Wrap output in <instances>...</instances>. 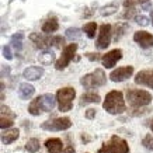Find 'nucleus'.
Masks as SVG:
<instances>
[{
	"mask_svg": "<svg viewBox=\"0 0 153 153\" xmlns=\"http://www.w3.org/2000/svg\"><path fill=\"white\" fill-rule=\"evenodd\" d=\"M56 104V97H53L52 94L47 93L42 94V96H38L37 98H34L33 101L30 102L28 105V112L31 115L37 117L42 112H49L55 108Z\"/></svg>",
	"mask_w": 153,
	"mask_h": 153,
	"instance_id": "f257e3e1",
	"label": "nucleus"
},
{
	"mask_svg": "<svg viewBox=\"0 0 153 153\" xmlns=\"http://www.w3.org/2000/svg\"><path fill=\"white\" fill-rule=\"evenodd\" d=\"M102 108H104L108 114H112V115L122 114V112L126 110L122 91H118V90L110 91V93L105 96L104 102H102Z\"/></svg>",
	"mask_w": 153,
	"mask_h": 153,
	"instance_id": "f03ea898",
	"label": "nucleus"
},
{
	"mask_svg": "<svg viewBox=\"0 0 153 153\" xmlns=\"http://www.w3.org/2000/svg\"><path fill=\"white\" fill-rule=\"evenodd\" d=\"M126 100L134 108H142L152 102V94L146 90H139V88H126L125 91Z\"/></svg>",
	"mask_w": 153,
	"mask_h": 153,
	"instance_id": "7ed1b4c3",
	"label": "nucleus"
},
{
	"mask_svg": "<svg viewBox=\"0 0 153 153\" xmlns=\"http://www.w3.org/2000/svg\"><path fill=\"white\" fill-rule=\"evenodd\" d=\"M98 153H129V145L125 139H122L117 135H112L98 149Z\"/></svg>",
	"mask_w": 153,
	"mask_h": 153,
	"instance_id": "20e7f679",
	"label": "nucleus"
},
{
	"mask_svg": "<svg viewBox=\"0 0 153 153\" xmlns=\"http://www.w3.org/2000/svg\"><path fill=\"white\" fill-rule=\"evenodd\" d=\"M76 97V90L73 87H63L56 91V102L58 108L62 112H68L72 110L73 100Z\"/></svg>",
	"mask_w": 153,
	"mask_h": 153,
	"instance_id": "39448f33",
	"label": "nucleus"
},
{
	"mask_svg": "<svg viewBox=\"0 0 153 153\" xmlns=\"http://www.w3.org/2000/svg\"><path fill=\"white\" fill-rule=\"evenodd\" d=\"M107 83V76L102 69H96L91 73L84 74L80 79V84L84 88H94V87H101Z\"/></svg>",
	"mask_w": 153,
	"mask_h": 153,
	"instance_id": "423d86ee",
	"label": "nucleus"
},
{
	"mask_svg": "<svg viewBox=\"0 0 153 153\" xmlns=\"http://www.w3.org/2000/svg\"><path fill=\"white\" fill-rule=\"evenodd\" d=\"M76 51H77V44L72 42V44H69V45H66V47L63 48V51H62L60 58L56 60V63H55L56 70L65 69L66 66L70 63V60L73 59V56L76 55Z\"/></svg>",
	"mask_w": 153,
	"mask_h": 153,
	"instance_id": "0eeeda50",
	"label": "nucleus"
},
{
	"mask_svg": "<svg viewBox=\"0 0 153 153\" xmlns=\"http://www.w3.org/2000/svg\"><path fill=\"white\" fill-rule=\"evenodd\" d=\"M112 38V27L110 24H102L98 28V35L96 41V48L97 49H107V47L111 44Z\"/></svg>",
	"mask_w": 153,
	"mask_h": 153,
	"instance_id": "6e6552de",
	"label": "nucleus"
},
{
	"mask_svg": "<svg viewBox=\"0 0 153 153\" xmlns=\"http://www.w3.org/2000/svg\"><path fill=\"white\" fill-rule=\"evenodd\" d=\"M42 129L45 131H66L72 126V121L68 117H62V118H53V120L45 121L42 124Z\"/></svg>",
	"mask_w": 153,
	"mask_h": 153,
	"instance_id": "1a4fd4ad",
	"label": "nucleus"
},
{
	"mask_svg": "<svg viewBox=\"0 0 153 153\" xmlns=\"http://www.w3.org/2000/svg\"><path fill=\"white\" fill-rule=\"evenodd\" d=\"M134 74V66H122V68H118V69H114L110 73V80L114 82V83H120V82H124V80L129 79L131 76Z\"/></svg>",
	"mask_w": 153,
	"mask_h": 153,
	"instance_id": "9d476101",
	"label": "nucleus"
},
{
	"mask_svg": "<svg viewBox=\"0 0 153 153\" xmlns=\"http://www.w3.org/2000/svg\"><path fill=\"white\" fill-rule=\"evenodd\" d=\"M122 59V49H112V51L107 52L105 55H102L101 58V63L105 69H112L117 65L118 60Z\"/></svg>",
	"mask_w": 153,
	"mask_h": 153,
	"instance_id": "9b49d317",
	"label": "nucleus"
},
{
	"mask_svg": "<svg viewBox=\"0 0 153 153\" xmlns=\"http://www.w3.org/2000/svg\"><path fill=\"white\" fill-rule=\"evenodd\" d=\"M134 41L143 49L153 48V34L148 31H136L134 34Z\"/></svg>",
	"mask_w": 153,
	"mask_h": 153,
	"instance_id": "f8f14e48",
	"label": "nucleus"
},
{
	"mask_svg": "<svg viewBox=\"0 0 153 153\" xmlns=\"http://www.w3.org/2000/svg\"><path fill=\"white\" fill-rule=\"evenodd\" d=\"M135 83L145 86V87L153 88V69L140 70L135 76Z\"/></svg>",
	"mask_w": 153,
	"mask_h": 153,
	"instance_id": "ddd939ff",
	"label": "nucleus"
},
{
	"mask_svg": "<svg viewBox=\"0 0 153 153\" xmlns=\"http://www.w3.org/2000/svg\"><path fill=\"white\" fill-rule=\"evenodd\" d=\"M30 39L35 44V47L37 48H41V49H47V48L51 47V39L52 37H47V34L45 35H42V34H38V33H34L30 35Z\"/></svg>",
	"mask_w": 153,
	"mask_h": 153,
	"instance_id": "4468645a",
	"label": "nucleus"
},
{
	"mask_svg": "<svg viewBox=\"0 0 153 153\" xmlns=\"http://www.w3.org/2000/svg\"><path fill=\"white\" fill-rule=\"evenodd\" d=\"M42 74H44V69H42L41 66H30L27 69H24L23 72V77L27 80H38L42 77Z\"/></svg>",
	"mask_w": 153,
	"mask_h": 153,
	"instance_id": "2eb2a0df",
	"label": "nucleus"
},
{
	"mask_svg": "<svg viewBox=\"0 0 153 153\" xmlns=\"http://www.w3.org/2000/svg\"><path fill=\"white\" fill-rule=\"evenodd\" d=\"M45 148L48 149L49 153H63V142L59 138H51V139H47Z\"/></svg>",
	"mask_w": 153,
	"mask_h": 153,
	"instance_id": "dca6fc26",
	"label": "nucleus"
},
{
	"mask_svg": "<svg viewBox=\"0 0 153 153\" xmlns=\"http://www.w3.org/2000/svg\"><path fill=\"white\" fill-rule=\"evenodd\" d=\"M20 136V131L13 128V129H4L1 132V143L3 145H10L14 140H17Z\"/></svg>",
	"mask_w": 153,
	"mask_h": 153,
	"instance_id": "f3484780",
	"label": "nucleus"
},
{
	"mask_svg": "<svg viewBox=\"0 0 153 153\" xmlns=\"http://www.w3.org/2000/svg\"><path fill=\"white\" fill-rule=\"evenodd\" d=\"M42 33L44 34H51V33H55V31H58L59 30V23H58V19L56 17H49L48 20H45L44 21V24H42Z\"/></svg>",
	"mask_w": 153,
	"mask_h": 153,
	"instance_id": "a211bd4d",
	"label": "nucleus"
},
{
	"mask_svg": "<svg viewBox=\"0 0 153 153\" xmlns=\"http://www.w3.org/2000/svg\"><path fill=\"white\" fill-rule=\"evenodd\" d=\"M34 93H35V88H34V86H31V84H28V83L20 84L19 96H20V98H21V100H28V98H31L34 96Z\"/></svg>",
	"mask_w": 153,
	"mask_h": 153,
	"instance_id": "6ab92c4d",
	"label": "nucleus"
},
{
	"mask_svg": "<svg viewBox=\"0 0 153 153\" xmlns=\"http://www.w3.org/2000/svg\"><path fill=\"white\" fill-rule=\"evenodd\" d=\"M100 102V96L94 91H87L80 97V105H86V104H97Z\"/></svg>",
	"mask_w": 153,
	"mask_h": 153,
	"instance_id": "aec40b11",
	"label": "nucleus"
},
{
	"mask_svg": "<svg viewBox=\"0 0 153 153\" xmlns=\"http://www.w3.org/2000/svg\"><path fill=\"white\" fill-rule=\"evenodd\" d=\"M38 60L42 65H51L52 62H55V53L49 49H44L38 56Z\"/></svg>",
	"mask_w": 153,
	"mask_h": 153,
	"instance_id": "412c9836",
	"label": "nucleus"
},
{
	"mask_svg": "<svg viewBox=\"0 0 153 153\" xmlns=\"http://www.w3.org/2000/svg\"><path fill=\"white\" fill-rule=\"evenodd\" d=\"M83 31L86 33V35H87L88 38H94L96 37V31H97V24L94 23V21H90V23L84 24Z\"/></svg>",
	"mask_w": 153,
	"mask_h": 153,
	"instance_id": "4be33fe9",
	"label": "nucleus"
},
{
	"mask_svg": "<svg viewBox=\"0 0 153 153\" xmlns=\"http://www.w3.org/2000/svg\"><path fill=\"white\" fill-rule=\"evenodd\" d=\"M25 150H28L30 153H37L39 150V140L37 138L28 139L27 143H25Z\"/></svg>",
	"mask_w": 153,
	"mask_h": 153,
	"instance_id": "5701e85b",
	"label": "nucleus"
},
{
	"mask_svg": "<svg viewBox=\"0 0 153 153\" xmlns=\"http://www.w3.org/2000/svg\"><path fill=\"white\" fill-rule=\"evenodd\" d=\"M23 38H24L23 33H17L11 37V45H13L17 51H20V49L23 48Z\"/></svg>",
	"mask_w": 153,
	"mask_h": 153,
	"instance_id": "b1692460",
	"label": "nucleus"
},
{
	"mask_svg": "<svg viewBox=\"0 0 153 153\" xmlns=\"http://www.w3.org/2000/svg\"><path fill=\"white\" fill-rule=\"evenodd\" d=\"M117 10H118V6H117L115 3H111V4L101 7V9H100V14H101L102 17H107V16H111V14L117 13Z\"/></svg>",
	"mask_w": 153,
	"mask_h": 153,
	"instance_id": "393cba45",
	"label": "nucleus"
},
{
	"mask_svg": "<svg viewBox=\"0 0 153 153\" xmlns=\"http://www.w3.org/2000/svg\"><path fill=\"white\" fill-rule=\"evenodd\" d=\"M129 28V25L126 23H118L115 25V37H114V39L115 41H118V39H121V37L125 34V31Z\"/></svg>",
	"mask_w": 153,
	"mask_h": 153,
	"instance_id": "a878e982",
	"label": "nucleus"
},
{
	"mask_svg": "<svg viewBox=\"0 0 153 153\" xmlns=\"http://www.w3.org/2000/svg\"><path fill=\"white\" fill-rule=\"evenodd\" d=\"M66 37L69 38V39H79L80 37H82V33H80V30L79 28H76V27H72V28H68L66 30Z\"/></svg>",
	"mask_w": 153,
	"mask_h": 153,
	"instance_id": "bb28decb",
	"label": "nucleus"
},
{
	"mask_svg": "<svg viewBox=\"0 0 153 153\" xmlns=\"http://www.w3.org/2000/svg\"><path fill=\"white\" fill-rule=\"evenodd\" d=\"M51 47H55V48H65V38L60 37V35H55V37H52L51 39Z\"/></svg>",
	"mask_w": 153,
	"mask_h": 153,
	"instance_id": "cd10ccee",
	"label": "nucleus"
},
{
	"mask_svg": "<svg viewBox=\"0 0 153 153\" xmlns=\"http://www.w3.org/2000/svg\"><path fill=\"white\" fill-rule=\"evenodd\" d=\"M142 145H143V148L149 149V150H153V135L152 134L146 135L142 139Z\"/></svg>",
	"mask_w": 153,
	"mask_h": 153,
	"instance_id": "c85d7f7f",
	"label": "nucleus"
},
{
	"mask_svg": "<svg viewBox=\"0 0 153 153\" xmlns=\"http://www.w3.org/2000/svg\"><path fill=\"white\" fill-rule=\"evenodd\" d=\"M121 17H122V19H125V20L135 19V17H136V16H135V9L134 7H125V11L122 13Z\"/></svg>",
	"mask_w": 153,
	"mask_h": 153,
	"instance_id": "c756f323",
	"label": "nucleus"
},
{
	"mask_svg": "<svg viewBox=\"0 0 153 153\" xmlns=\"http://www.w3.org/2000/svg\"><path fill=\"white\" fill-rule=\"evenodd\" d=\"M13 120L11 118H6V117H1V120H0V128L4 131L7 129V128H10V126H13Z\"/></svg>",
	"mask_w": 153,
	"mask_h": 153,
	"instance_id": "7c9ffc66",
	"label": "nucleus"
},
{
	"mask_svg": "<svg viewBox=\"0 0 153 153\" xmlns=\"http://www.w3.org/2000/svg\"><path fill=\"white\" fill-rule=\"evenodd\" d=\"M150 0H124V6L125 7H135L136 4H145Z\"/></svg>",
	"mask_w": 153,
	"mask_h": 153,
	"instance_id": "2f4dec72",
	"label": "nucleus"
},
{
	"mask_svg": "<svg viewBox=\"0 0 153 153\" xmlns=\"http://www.w3.org/2000/svg\"><path fill=\"white\" fill-rule=\"evenodd\" d=\"M1 117H6V118H11V120H14V118H16V114L11 112V110H10L9 107L1 105Z\"/></svg>",
	"mask_w": 153,
	"mask_h": 153,
	"instance_id": "473e14b6",
	"label": "nucleus"
},
{
	"mask_svg": "<svg viewBox=\"0 0 153 153\" xmlns=\"http://www.w3.org/2000/svg\"><path fill=\"white\" fill-rule=\"evenodd\" d=\"M135 21L139 24V25H142V27L149 25V19L146 16H136V17H135Z\"/></svg>",
	"mask_w": 153,
	"mask_h": 153,
	"instance_id": "72a5a7b5",
	"label": "nucleus"
},
{
	"mask_svg": "<svg viewBox=\"0 0 153 153\" xmlns=\"http://www.w3.org/2000/svg\"><path fill=\"white\" fill-rule=\"evenodd\" d=\"M86 58H87L88 60H91V62H94V60H101L102 56H100V53H93V52H88V53H86Z\"/></svg>",
	"mask_w": 153,
	"mask_h": 153,
	"instance_id": "f704fd0d",
	"label": "nucleus"
},
{
	"mask_svg": "<svg viewBox=\"0 0 153 153\" xmlns=\"http://www.w3.org/2000/svg\"><path fill=\"white\" fill-rule=\"evenodd\" d=\"M3 56H4L7 60H11L13 59V53H11V49H10V47H3Z\"/></svg>",
	"mask_w": 153,
	"mask_h": 153,
	"instance_id": "c9c22d12",
	"label": "nucleus"
},
{
	"mask_svg": "<svg viewBox=\"0 0 153 153\" xmlns=\"http://www.w3.org/2000/svg\"><path fill=\"white\" fill-rule=\"evenodd\" d=\"M84 115H86L87 120H93L94 117H96V110H94V108H88V110H86V114H84Z\"/></svg>",
	"mask_w": 153,
	"mask_h": 153,
	"instance_id": "e433bc0d",
	"label": "nucleus"
},
{
	"mask_svg": "<svg viewBox=\"0 0 153 153\" xmlns=\"http://www.w3.org/2000/svg\"><path fill=\"white\" fill-rule=\"evenodd\" d=\"M63 153H76V150H74V148L72 146L70 143H68V146L65 148V150H63Z\"/></svg>",
	"mask_w": 153,
	"mask_h": 153,
	"instance_id": "4c0bfd02",
	"label": "nucleus"
},
{
	"mask_svg": "<svg viewBox=\"0 0 153 153\" xmlns=\"http://www.w3.org/2000/svg\"><path fill=\"white\" fill-rule=\"evenodd\" d=\"M9 72H10V66H1V77L9 74Z\"/></svg>",
	"mask_w": 153,
	"mask_h": 153,
	"instance_id": "58836bf2",
	"label": "nucleus"
},
{
	"mask_svg": "<svg viewBox=\"0 0 153 153\" xmlns=\"http://www.w3.org/2000/svg\"><path fill=\"white\" fill-rule=\"evenodd\" d=\"M148 126L150 128V129H152V132H153V118H152V120H149V121H148Z\"/></svg>",
	"mask_w": 153,
	"mask_h": 153,
	"instance_id": "ea45409f",
	"label": "nucleus"
},
{
	"mask_svg": "<svg viewBox=\"0 0 153 153\" xmlns=\"http://www.w3.org/2000/svg\"><path fill=\"white\" fill-rule=\"evenodd\" d=\"M150 21H152V25H153V9L150 10Z\"/></svg>",
	"mask_w": 153,
	"mask_h": 153,
	"instance_id": "a19ab883",
	"label": "nucleus"
}]
</instances>
